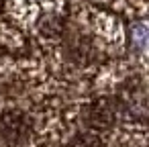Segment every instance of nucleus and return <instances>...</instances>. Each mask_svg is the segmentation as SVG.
<instances>
[{
  "label": "nucleus",
  "mask_w": 149,
  "mask_h": 147,
  "mask_svg": "<svg viewBox=\"0 0 149 147\" xmlns=\"http://www.w3.org/2000/svg\"><path fill=\"white\" fill-rule=\"evenodd\" d=\"M108 21L106 15H98L94 21L82 19L80 13L68 15L65 27L61 31L59 41L53 47H59L61 61L70 70H88L98 68L110 55L108 45L123 41V29H110L100 35V27Z\"/></svg>",
  "instance_id": "obj_1"
},
{
  "label": "nucleus",
  "mask_w": 149,
  "mask_h": 147,
  "mask_svg": "<svg viewBox=\"0 0 149 147\" xmlns=\"http://www.w3.org/2000/svg\"><path fill=\"white\" fill-rule=\"evenodd\" d=\"M23 86L2 84L0 96V147H37L41 116L35 104L19 100Z\"/></svg>",
  "instance_id": "obj_2"
},
{
  "label": "nucleus",
  "mask_w": 149,
  "mask_h": 147,
  "mask_svg": "<svg viewBox=\"0 0 149 147\" xmlns=\"http://www.w3.org/2000/svg\"><path fill=\"white\" fill-rule=\"evenodd\" d=\"M15 2L21 15V25L31 33V37H35L41 47L51 49L59 41L65 27L70 15L68 2L63 0H27V2L15 0Z\"/></svg>",
  "instance_id": "obj_3"
}]
</instances>
